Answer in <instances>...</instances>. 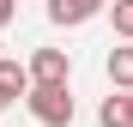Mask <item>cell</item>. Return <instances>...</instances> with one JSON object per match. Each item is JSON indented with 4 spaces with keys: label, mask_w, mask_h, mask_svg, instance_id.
<instances>
[{
    "label": "cell",
    "mask_w": 133,
    "mask_h": 127,
    "mask_svg": "<svg viewBox=\"0 0 133 127\" xmlns=\"http://www.w3.org/2000/svg\"><path fill=\"white\" fill-rule=\"evenodd\" d=\"M24 103H30V115H36L42 127H73V115H79V103H73L66 85H30Z\"/></svg>",
    "instance_id": "obj_1"
},
{
    "label": "cell",
    "mask_w": 133,
    "mask_h": 127,
    "mask_svg": "<svg viewBox=\"0 0 133 127\" xmlns=\"http://www.w3.org/2000/svg\"><path fill=\"white\" fill-rule=\"evenodd\" d=\"M24 73H30V85H66V73H73V61H66V49H36Z\"/></svg>",
    "instance_id": "obj_2"
},
{
    "label": "cell",
    "mask_w": 133,
    "mask_h": 127,
    "mask_svg": "<svg viewBox=\"0 0 133 127\" xmlns=\"http://www.w3.org/2000/svg\"><path fill=\"white\" fill-rule=\"evenodd\" d=\"M109 0H49V18L55 24H85V18H97Z\"/></svg>",
    "instance_id": "obj_3"
},
{
    "label": "cell",
    "mask_w": 133,
    "mask_h": 127,
    "mask_svg": "<svg viewBox=\"0 0 133 127\" xmlns=\"http://www.w3.org/2000/svg\"><path fill=\"white\" fill-rule=\"evenodd\" d=\"M97 121H103V127H133V91H115V97H103Z\"/></svg>",
    "instance_id": "obj_4"
},
{
    "label": "cell",
    "mask_w": 133,
    "mask_h": 127,
    "mask_svg": "<svg viewBox=\"0 0 133 127\" xmlns=\"http://www.w3.org/2000/svg\"><path fill=\"white\" fill-rule=\"evenodd\" d=\"M30 91V73L18 67V61H0V109H6L12 97H24Z\"/></svg>",
    "instance_id": "obj_5"
},
{
    "label": "cell",
    "mask_w": 133,
    "mask_h": 127,
    "mask_svg": "<svg viewBox=\"0 0 133 127\" xmlns=\"http://www.w3.org/2000/svg\"><path fill=\"white\" fill-rule=\"evenodd\" d=\"M109 85L133 91V49H109Z\"/></svg>",
    "instance_id": "obj_6"
},
{
    "label": "cell",
    "mask_w": 133,
    "mask_h": 127,
    "mask_svg": "<svg viewBox=\"0 0 133 127\" xmlns=\"http://www.w3.org/2000/svg\"><path fill=\"white\" fill-rule=\"evenodd\" d=\"M109 12H115V30H121V36H133V0H115Z\"/></svg>",
    "instance_id": "obj_7"
},
{
    "label": "cell",
    "mask_w": 133,
    "mask_h": 127,
    "mask_svg": "<svg viewBox=\"0 0 133 127\" xmlns=\"http://www.w3.org/2000/svg\"><path fill=\"white\" fill-rule=\"evenodd\" d=\"M12 12H18V0H0V30L12 24Z\"/></svg>",
    "instance_id": "obj_8"
}]
</instances>
